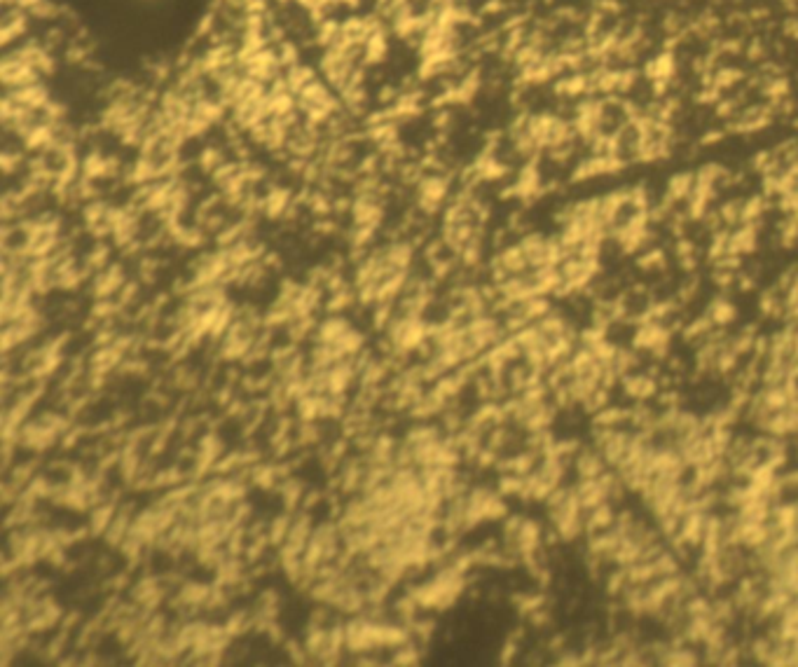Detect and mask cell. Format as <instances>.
<instances>
[{
    "instance_id": "6da1fadb",
    "label": "cell",
    "mask_w": 798,
    "mask_h": 667,
    "mask_svg": "<svg viewBox=\"0 0 798 667\" xmlns=\"http://www.w3.org/2000/svg\"><path fill=\"white\" fill-rule=\"evenodd\" d=\"M709 319L714 321V326H729L730 321L735 319V310L729 302H717L709 310Z\"/></svg>"
}]
</instances>
